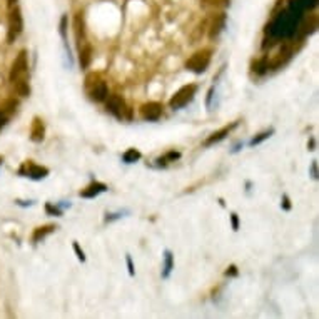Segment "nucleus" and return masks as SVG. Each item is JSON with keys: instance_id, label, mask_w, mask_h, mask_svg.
Here are the masks:
<instances>
[{"instance_id": "nucleus-24", "label": "nucleus", "mask_w": 319, "mask_h": 319, "mask_svg": "<svg viewBox=\"0 0 319 319\" xmlns=\"http://www.w3.org/2000/svg\"><path fill=\"white\" fill-rule=\"evenodd\" d=\"M17 107H19V102L17 101H14V99H12V101H9V104H7V107H5V109H7V111H4L5 114H14L15 111H17Z\"/></svg>"}, {"instance_id": "nucleus-27", "label": "nucleus", "mask_w": 319, "mask_h": 319, "mask_svg": "<svg viewBox=\"0 0 319 319\" xmlns=\"http://www.w3.org/2000/svg\"><path fill=\"white\" fill-rule=\"evenodd\" d=\"M231 222H233V229L234 231L239 229V217H238V214H236V212L231 214Z\"/></svg>"}, {"instance_id": "nucleus-19", "label": "nucleus", "mask_w": 319, "mask_h": 319, "mask_svg": "<svg viewBox=\"0 0 319 319\" xmlns=\"http://www.w3.org/2000/svg\"><path fill=\"white\" fill-rule=\"evenodd\" d=\"M269 69V64H267V59L266 57H262V59H259V60H256L254 64H252V70H254L256 74H259V75H262V74H266V70Z\"/></svg>"}, {"instance_id": "nucleus-22", "label": "nucleus", "mask_w": 319, "mask_h": 319, "mask_svg": "<svg viewBox=\"0 0 319 319\" xmlns=\"http://www.w3.org/2000/svg\"><path fill=\"white\" fill-rule=\"evenodd\" d=\"M180 157V154L179 152H175V151H170V152H167L166 156L164 157H161V159H157V162L159 164H166L167 161H175V159H179Z\"/></svg>"}, {"instance_id": "nucleus-8", "label": "nucleus", "mask_w": 319, "mask_h": 319, "mask_svg": "<svg viewBox=\"0 0 319 319\" xmlns=\"http://www.w3.org/2000/svg\"><path fill=\"white\" fill-rule=\"evenodd\" d=\"M89 96L94 102H104L109 96V89L107 84L104 80H99L92 85V89H89Z\"/></svg>"}, {"instance_id": "nucleus-13", "label": "nucleus", "mask_w": 319, "mask_h": 319, "mask_svg": "<svg viewBox=\"0 0 319 319\" xmlns=\"http://www.w3.org/2000/svg\"><path fill=\"white\" fill-rule=\"evenodd\" d=\"M107 191V186L102 184V183H92L89 184L84 191H80V197H87V199H92V197L99 196L101 192H106Z\"/></svg>"}, {"instance_id": "nucleus-15", "label": "nucleus", "mask_w": 319, "mask_h": 319, "mask_svg": "<svg viewBox=\"0 0 319 319\" xmlns=\"http://www.w3.org/2000/svg\"><path fill=\"white\" fill-rule=\"evenodd\" d=\"M56 229H57V225H54V224H47V225H42V227H37L34 231V234H32V241H34V243H38V241H42L45 236L52 234Z\"/></svg>"}, {"instance_id": "nucleus-21", "label": "nucleus", "mask_w": 319, "mask_h": 319, "mask_svg": "<svg viewBox=\"0 0 319 319\" xmlns=\"http://www.w3.org/2000/svg\"><path fill=\"white\" fill-rule=\"evenodd\" d=\"M142 156H141V152L137 151V149H127L124 152V156H122V159H124V162H127V164H132V162H137L139 161Z\"/></svg>"}, {"instance_id": "nucleus-33", "label": "nucleus", "mask_w": 319, "mask_h": 319, "mask_svg": "<svg viewBox=\"0 0 319 319\" xmlns=\"http://www.w3.org/2000/svg\"><path fill=\"white\" fill-rule=\"evenodd\" d=\"M307 147H309V151H314V147H316V141H314V139H311V141H309V144H307Z\"/></svg>"}, {"instance_id": "nucleus-32", "label": "nucleus", "mask_w": 319, "mask_h": 319, "mask_svg": "<svg viewBox=\"0 0 319 319\" xmlns=\"http://www.w3.org/2000/svg\"><path fill=\"white\" fill-rule=\"evenodd\" d=\"M5 122H7V114H5V112H0V129L4 127Z\"/></svg>"}, {"instance_id": "nucleus-28", "label": "nucleus", "mask_w": 319, "mask_h": 319, "mask_svg": "<svg viewBox=\"0 0 319 319\" xmlns=\"http://www.w3.org/2000/svg\"><path fill=\"white\" fill-rule=\"evenodd\" d=\"M224 274H225V276H238V267L233 264V266H229L227 269H225Z\"/></svg>"}, {"instance_id": "nucleus-1", "label": "nucleus", "mask_w": 319, "mask_h": 319, "mask_svg": "<svg viewBox=\"0 0 319 319\" xmlns=\"http://www.w3.org/2000/svg\"><path fill=\"white\" fill-rule=\"evenodd\" d=\"M211 57H212V51L211 49H202V51H197L194 56H191L186 62V69L191 70L194 74H202L206 72L209 64H211Z\"/></svg>"}, {"instance_id": "nucleus-5", "label": "nucleus", "mask_w": 319, "mask_h": 319, "mask_svg": "<svg viewBox=\"0 0 319 319\" xmlns=\"http://www.w3.org/2000/svg\"><path fill=\"white\" fill-rule=\"evenodd\" d=\"M27 51H20L17 59L14 60L12 69H10V82H15L20 77H25L27 69H29V60H27Z\"/></svg>"}, {"instance_id": "nucleus-6", "label": "nucleus", "mask_w": 319, "mask_h": 319, "mask_svg": "<svg viewBox=\"0 0 319 319\" xmlns=\"http://www.w3.org/2000/svg\"><path fill=\"white\" fill-rule=\"evenodd\" d=\"M141 115L144 120H149V122H154V120H159L162 115V104L159 102H147L141 107Z\"/></svg>"}, {"instance_id": "nucleus-2", "label": "nucleus", "mask_w": 319, "mask_h": 319, "mask_svg": "<svg viewBox=\"0 0 319 319\" xmlns=\"http://www.w3.org/2000/svg\"><path fill=\"white\" fill-rule=\"evenodd\" d=\"M196 92H197V85H194V84H189V85L180 87V89L172 96V99L169 101L170 109H174V111H175V109L186 107L192 101V99H194Z\"/></svg>"}, {"instance_id": "nucleus-4", "label": "nucleus", "mask_w": 319, "mask_h": 319, "mask_svg": "<svg viewBox=\"0 0 319 319\" xmlns=\"http://www.w3.org/2000/svg\"><path fill=\"white\" fill-rule=\"evenodd\" d=\"M19 174L24 175V177H30L34 180H40V179L47 177V175H49V169L42 167V166H37L34 161H25L24 164H22V167L19 169Z\"/></svg>"}, {"instance_id": "nucleus-37", "label": "nucleus", "mask_w": 319, "mask_h": 319, "mask_svg": "<svg viewBox=\"0 0 319 319\" xmlns=\"http://www.w3.org/2000/svg\"><path fill=\"white\" fill-rule=\"evenodd\" d=\"M17 204H20V206H27V202H24V201H17ZM29 204L32 206L34 202H30V201H29Z\"/></svg>"}, {"instance_id": "nucleus-18", "label": "nucleus", "mask_w": 319, "mask_h": 319, "mask_svg": "<svg viewBox=\"0 0 319 319\" xmlns=\"http://www.w3.org/2000/svg\"><path fill=\"white\" fill-rule=\"evenodd\" d=\"M272 134H274V129L264 130V132H261V134H257L256 137H252L251 142H249V146H251V147H254V146H257V144H261V142H264L266 139H269V137H271Z\"/></svg>"}, {"instance_id": "nucleus-10", "label": "nucleus", "mask_w": 319, "mask_h": 319, "mask_svg": "<svg viewBox=\"0 0 319 319\" xmlns=\"http://www.w3.org/2000/svg\"><path fill=\"white\" fill-rule=\"evenodd\" d=\"M224 27H225V14L221 12L212 19L211 29H209V38H211V40L217 38L219 35H221V32L224 30Z\"/></svg>"}, {"instance_id": "nucleus-23", "label": "nucleus", "mask_w": 319, "mask_h": 319, "mask_svg": "<svg viewBox=\"0 0 319 319\" xmlns=\"http://www.w3.org/2000/svg\"><path fill=\"white\" fill-rule=\"evenodd\" d=\"M60 35L65 40L67 38V15H64L62 20H60Z\"/></svg>"}, {"instance_id": "nucleus-31", "label": "nucleus", "mask_w": 319, "mask_h": 319, "mask_svg": "<svg viewBox=\"0 0 319 319\" xmlns=\"http://www.w3.org/2000/svg\"><path fill=\"white\" fill-rule=\"evenodd\" d=\"M311 175H312V179H317V166H316V161L311 164Z\"/></svg>"}, {"instance_id": "nucleus-38", "label": "nucleus", "mask_w": 319, "mask_h": 319, "mask_svg": "<svg viewBox=\"0 0 319 319\" xmlns=\"http://www.w3.org/2000/svg\"><path fill=\"white\" fill-rule=\"evenodd\" d=\"M2 164H4V157L0 156V166H2Z\"/></svg>"}, {"instance_id": "nucleus-30", "label": "nucleus", "mask_w": 319, "mask_h": 319, "mask_svg": "<svg viewBox=\"0 0 319 319\" xmlns=\"http://www.w3.org/2000/svg\"><path fill=\"white\" fill-rule=\"evenodd\" d=\"M283 207L286 209V211H289V209H291V202H289V197L288 196H283Z\"/></svg>"}, {"instance_id": "nucleus-14", "label": "nucleus", "mask_w": 319, "mask_h": 319, "mask_svg": "<svg viewBox=\"0 0 319 319\" xmlns=\"http://www.w3.org/2000/svg\"><path fill=\"white\" fill-rule=\"evenodd\" d=\"M79 62H80L82 69H87L90 65V62H92V47L89 45V43L79 47Z\"/></svg>"}, {"instance_id": "nucleus-12", "label": "nucleus", "mask_w": 319, "mask_h": 319, "mask_svg": "<svg viewBox=\"0 0 319 319\" xmlns=\"http://www.w3.org/2000/svg\"><path fill=\"white\" fill-rule=\"evenodd\" d=\"M74 32H75V38H77L79 47L84 45V42H85V24H84V17H82V14L75 15V19H74Z\"/></svg>"}, {"instance_id": "nucleus-9", "label": "nucleus", "mask_w": 319, "mask_h": 319, "mask_svg": "<svg viewBox=\"0 0 319 319\" xmlns=\"http://www.w3.org/2000/svg\"><path fill=\"white\" fill-rule=\"evenodd\" d=\"M238 124L239 122H233L231 125H225V127H222V129H219V130H216V132H212L211 135L207 137L206 139V142H204V146L206 147H209V146H212V144H216V142H221L225 135H229V132L233 130V129H236L238 127Z\"/></svg>"}, {"instance_id": "nucleus-34", "label": "nucleus", "mask_w": 319, "mask_h": 319, "mask_svg": "<svg viewBox=\"0 0 319 319\" xmlns=\"http://www.w3.org/2000/svg\"><path fill=\"white\" fill-rule=\"evenodd\" d=\"M117 217H120V214H112V216H107L106 217V221L109 222V221H112V219H117Z\"/></svg>"}, {"instance_id": "nucleus-11", "label": "nucleus", "mask_w": 319, "mask_h": 319, "mask_svg": "<svg viewBox=\"0 0 319 319\" xmlns=\"http://www.w3.org/2000/svg\"><path fill=\"white\" fill-rule=\"evenodd\" d=\"M43 137H45V125H43L40 117H34V122H32V129H30V139L34 142H42Z\"/></svg>"}, {"instance_id": "nucleus-20", "label": "nucleus", "mask_w": 319, "mask_h": 319, "mask_svg": "<svg viewBox=\"0 0 319 319\" xmlns=\"http://www.w3.org/2000/svg\"><path fill=\"white\" fill-rule=\"evenodd\" d=\"M231 0H202L204 7H212V9H225L229 7Z\"/></svg>"}, {"instance_id": "nucleus-36", "label": "nucleus", "mask_w": 319, "mask_h": 319, "mask_svg": "<svg viewBox=\"0 0 319 319\" xmlns=\"http://www.w3.org/2000/svg\"><path fill=\"white\" fill-rule=\"evenodd\" d=\"M17 2H19V0H7V4L10 5V7H14V5L17 4Z\"/></svg>"}, {"instance_id": "nucleus-16", "label": "nucleus", "mask_w": 319, "mask_h": 319, "mask_svg": "<svg viewBox=\"0 0 319 319\" xmlns=\"http://www.w3.org/2000/svg\"><path fill=\"white\" fill-rule=\"evenodd\" d=\"M15 85V90H17V94L22 97H29L30 96V85H29V80L25 79V77H20L14 82Z\"/></svg>"}, {"instance_id": "nucleus-3", "label": "nucleus", "mask_w": 319, "mask_h": 319, "mask_svg": "<svg viewBox=\"0 0 319 319\" xmlns=\"http://www.w3.org/2000/svg\"><path fill=\"white\" fill-rule=\"evenodd\" d=\"M22 30H24V19H22V10L19 7L12 9L9 17V34H7V40L9 43H14L15 38H17Z\"/></svg>"}, {"instance_id": "nucleus-17", "label": "nucleus", "mask_w": 319, "mask_h": 319, "mask_svg": "<svg viewBox=\"0 0 319 319\" xmlns=\"http://www.w3.org/2000/svg\"><path fill=\"white\" fill-rule=\"evenodd\" d=\"M174 267V256L170 251L164 252V271H162V278H169L170 271Z\"/></svg>"}, {"instance_id": "nucleus-26", "label": "nucleus", "mask_w": 319, "mask_h": 319, "mask_svg": "<svg viewBox=\"0 0 319 319\" xmlns=\"http://www.w3.org/2000/svg\"><path fill=\"white\" fill-rule=\"evenodd\" d=\"M45 211L49 214H54V216H60V214H62V211H60L59 207H54L52 204H45Z\"/></svg>"}, {"instance_id": "nucleus-29", "label": "nucleus", "mask_w": 319, "mask_h": 319, "mask_svg": "<svg viewBox=\"0 0 319 319\" xmlns=\"http://www.w3.org/2000/svg\"><path fill=\"white\" fill-rule=\"evenodd\" d=\"M127 267H129V274H130V276H134L135 271H134V264H132V257L130 256H127Z\"/></svg>"}, {"instance_id": "nucleus-7", "label": "nucleus", "mask_w": 319, "mask_h": 319, "mask_svg": "<svg viewBox=\"0 0 319 319\" xmlns=\"http://www.w3.org/2000/svg\"><path fill=\"white\" fill-rule=\"evenodd\" d=\"M107 111L111 112L114 117L124 119V114L127 111L125 107V101L120 96H111L107 99Z\"/></svg>"}, {"instance_id": "nucleus-35", "label": "nucleus", "mask_w": 319, "mask_h": 319, "mask_svg": "<svg viewBox=\"0 0 319 319\" xmlns=\"http://www.w3.org/2000/svg\"><path fill=\"white\" fill-rule=\"evenodd\" d=\"M212 92H214V87L211 90H209V96H207V106H211V99H212Z\"/></svg>"}, {"instance_id": "nucleus-25", "label": "nucleus", "mask_w": 319, "mask_h": 319, "mask_svg": "<svg viewBox=\"0 0 319 319\" xmlns=\"http://www.w3.org/2000/svg\"><path fill=\"white\" fill-rule=\"evenodd\" d=\"M74 251H75L77 257H79V261H80V262H84V261H85V254H84V251L80 249L79 243H74Z\"/></svg>"}]
</instances>
